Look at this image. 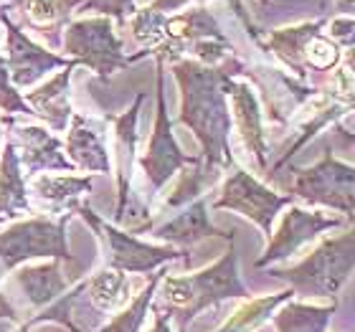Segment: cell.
<instances>
[{
  "label": "cell",
  "mask_w": 355,
  "mask_h": 332,
  "mask_svg": "<svg viewBox=\"0 0 355 332\" xmlns=\"http://www.w3.org/2000/svg\"><path fill=\"white\" fill-rule=\"evenodd\" d=\"M304 61H307V69H315V71H335L343 61V49L335 41L325 36V30L315 36L307 46V53H304Z\"/></svg>",
  "instance_id": "30"
},
{
  "label": "cell",
  "mask_w": 355,
  "mask_h": 332,
  "mask_svg": "<svg viewBox=\"0 0 355 332\" xmlns=\"http://www.w3.org/2000/svg\"><path fill=\"white\" fill-rule=\"evenodd\" d=\"M0 134H3V132H0Z\"/></svg>",
  "instance_id": "39"
},
{
  "label": "cell",
  "mask_w": 355,
  "mask_h": 332,
  "mask_svg": "<svg viewBox=\"0 0 355 332\" xmlns=\"http://www.w3.org/2000/svg\"><path fill=\"white\" fill-rule=\"evenodd\" d=\"M244 61L236 56L206 67L196 59L173 61V76L180 87V114L178 122L191 127L196 140L200 142V170L214 180L221 177L223 170L234 168L229 134H231V112L226 87L234 76L244 71Z\"/></svg>",
  "instance_id": "1"
},
{
  "label": "cell",
  "mask_w": 355,
  "mask_h": 332,
  "mask_svg": "<svg viewBox=\"0 0 355 332\" xmlns=\"http://www.w3.org/2000/svg\"><path fill=\"white\" fill-rule=\"evenodd\" d=\"M355 272V226L340 236L325 238L310 256L287 269H272L274 279L287 281L295 295L333 297Z\"/></svg>",
  "instance_id": "3"
},
{
  "label": "cell",
  "mask_w": 355,
  "mask_h": 332,
  "mask_svg": "<svg viewBox=\"0 0 355 332\" xmlns=\"http://www.w3.org/2000/svg\"><path fill=\"white\" fill-rule=\"evenodd\" d=\"M335 310L338 299L333 304H307L289 299L274 315V325L279 332H327Z\"/></svg>",
  "instance_id": "22"
},
{
  "label": "cell",
  "mask_w": 355,
  "mask_h": 332,
  "mask_svg": "<svg viewBox=\"0 0 355 332\" xmlns=\"http://www.w3.org/2000/svg\"><path fill=\"white\" fill-rule=\"evenodd\" d=\"M3 122L13 134V145L21 148V165L28 175H38L44 170H61V173L74 170V163L67 157L59 137H53L49 130L38 125H23L13 117H6Z\"/></svg>",
  "instance_id": "13"
},
{
  "label": "cell",
  "mask_w": 355,
  "mask_h": 332,
  "mask_svg": "<svg viewBox=\"0 0 355 332\" xmlns=\"http://www.w3.org/2000/svg\"><path fill=\"white\" fill-rule=\"evenodd\" d=\"M333 8L338 15H348L355 18V0H333Z\"/></svg>",
  "instance_id": "35"
},
{
  "label": "cell",
  "mask_w": 355,
  "mask_h": 332,
  "mask_svg": "<svg viewBox=\"0 0 355 332\" xmlns=\"http://www.w3.org/2000/svg\"><path fill=\"white\" fill-rule=\"evenodd\" d=\"M160 241H168V244H175V246H193L203 241V238H226L229 241L234 234H226V231L216 229L211 218H208V203L206 198H196L191 206L180 211L175 218L171 221H165L163 226H157L155 234Z\"/></svg>",
  "instance_id": "17"
},
{
  "label": "cell",
  "mask_w": 355,
  "mask_h": 332,
  "mask_svg": "<svg viewBox=\"0 0 355 332\" xmlns=\"http://www.w3.org/2000/svg\"><path fill=\"white\" fill-rule=\"evenodd\" d=\"M64 51L82 67L110 79L114 71L130 67L135 61L150 56L148 51H137L135 56H125L122 38L114 33L110 18H87V21L69 23L67 36H64Z\"/></svg>",
  "instance_id": "6"
},
{
  "label": "cell",
  "mask_w": 355,
  "mask_h": 332,
  "mask_svg": "<svg viewBox=\"0 0 355 332\" xmlns=\"http://www.w3.org/2000/svg\"><path fill=\"white\" fill-rule=\"evenodd\" d=\"M295 297L292 289H284V292H277V295H266L259 299H249L246 304H241L231 320L223 327H218L216 332H252L259 325H264L266 320L272 317L274 310L282 307L284 302H289Z\"/></svg>",
  "instance_id": "24"
},
{
  "label": "cell",
  "mask_w": 355,
  "mask_h": 332,
  "mask_svg": "<svg viewBox=\"0 0 355 332\" xmlns=\"http://www.w3.org/2000/svg\"><path fill=\"white\" fill-rule=\"evenodd\" d=\"M200 163V160H198ZM216 180L211 175H206L203 170H200V165H193V170H185L183 175H180V183L173 188V193L168 195V200H165V206L168 208H180V206H188L191 200H196L200 195V193L206 191V188H211Z\"/></svg>",
  "instance_id": "29"
},
{
  "label": "cell",
  "mask_w": 355,
  "mask_h": 332,
  "mask_svg": "<svg viewBox=\"0 0 355 332\" xmlns=\"http://www.w3.org/2000/svg\"><path fill=\"white\" fill-rule=\"evenodd\" d=\"M0 23L6 26L8 33V71H10V82L15 87H31L36 84L41 76H46L53 69H67L76 67V61L61 59L59 53L46 51L44 46H38L36 41H31L18 23H13L6 15V10H0Z\"/></svg>",
  "instance_id": "12"
},
{
  "label": "cell",
  "mask_w": 355,
  "mask_h": 332,
  "mask_svg": "<svg viewBox=\"0 0 355 332\" xmlns=\"http://www.w3.org/2000/svg\"><path fill=\"white\" fill-rule=\"evenodd\" d=\"M0 110L8 114H33L26 99L18 94V89L10 84V71H8L6 59L0 56Z\"/></svg>",
  "instance_id": "32"
},
{
  "label": "cell",
  "mask_w": 355,
  "mask_h": 332,
  "mask_svg": "<svg viewBox=\"0 0 355 332\" xmlns=\"http://www.w3.org/2000/svg\"><path fill=\"white\" fill-rule=\"evenodd\" d=\"M295 198L292 195H282V193L272 191L269 185L246 173L244 168H231V175L226 177V183L221 188V195L214 200L216 211H234L249 218L252 223L259 226L264 236H272L274 218L284 206H292Z\"/></svg>",
  "instance_id": "8"
},
{
  "label": "cell",
  "mask_w": 355,
  "mask_h": 332,
  "mask_svg": "<svg viewBox=\"0 0 355 332\" xmlns=\"http://www.w3.org/2000/svg\"><path fill=\"white\" fill-rule=\"evenodd\" d=\"M191 3V0H153L148 8H153V10H157V13L163 15H171L175 13V10H180V8H185Z\"/></svg>",
  "instance_id": "34"
},
{
  "label": "cell",
  "mask_w": 355,
  "mask_h": 332,
  "mask_svg": "<svg viewBox=\"0 0 355 332\" xmlns=\"http://www.w3.org/2000/svg\"><path fill=\"white\" fill-rule=\"evenodd\" d=\"M127 295H130V281L117 269H104L87 279V299L99 312L119 307L122 302H127Z\"/></svg>",
  "instance_id": "25"
},
{
  "label": "cell",
  "mask_w": 355,
  "mask_h": 332,
  "mask_svg": "<svg viewBox=\"0 0 355 332\" xmlns=\"http://www.w3.org/2000/svg\"><path fill=\"white\" fill-rule=\"evenodd\" d=\"M23 332H26V330H23Z\"/></svg>",
  "instance_id": "40"
},
{
  "label": "cell",
  "mask_w": 355,
  "mask_h": 332,
  "mask_svg": "<svg viewBox=\"0 0 355 332\" xmlns=\"http://www.w3.org/2000/svg\"><path fill=\"white\" fill-rule=\"evenodd\" d=\"M338 134H340V137H343V140H345V142H353V145H355V132H350V130H345V127H343V125H338Z\"/></svg>",
  "instance_id": "38"
},
{
  "label": "cell",
  "mask_w": 355,
  "mask_h": 332,
  "mask_svg": "<svg viewBox=\"0 0 355 332\" xmlns=\"http://www.w3.org/2000/svg\"><path fill=\"white\" fill-rule=\"evenodd\" d=\"M64 150L74 168L89 170V173H110L112 170L104 137L89 125V119L79 117V114H74L69 122V137Z\"/></svg>",
  "instance_id": "19"
},
{
  "label": "cell",
  "mask_w": 355,
  "mask_h": 332,
  "mask_svg": "<svg viewBox=\"0 0 355 332\" xmlns=\"http://www.w3.org/2000/svg\"><path fill=\"white\" fill-rule=\"evenodd\" d=\"M327 26V18H318V21H307L300 23V26H284V28L269 30L264 36V41H259L261 49L272 51L277 59L289 67V71H295L300 79L307 76V61H304V53H307V46L315 36H320Z\"/></svg>",
  "instance_id": "16"
},
{
  "label": "cell",
  "mask_w": 355,
  "mask_h": 332,
  "mask_svg": "<svg viewBox=\"0 0 355 332\" xmlns=\"http://www.w3.org/2000/svg\"><path fill=\"white\" fill-rule=\"evenodd\" d=\"M76 10L79 13H99L104 18H114L119 26H125L127 18L137 10V0H82Z\"/></svg>",
  "instance_id": "31"
},
{
  "label": "cell",
  "mask_w": 355,
  "mask_h": 332,
  "mask_svg": "<svg viewBox=\"0 0 355 332\" xmlns=\"http://www.w3.org/2000/svg\"><path fill=\"white\" fill-rule=\"evenodd\" d=\"M150 332H173L171 330V317L165 315L163 310H157V315H155V325H153V330Z\"/></svg>",
  "instance_id": "36"
},
{
  "label": "cell",
  "mask_w": 355,
  "mask_h": 332,
  "mask_svg": "<svg viewBox=\"0 0 355 332\" xmlns=\"http://www.w3.org/2000/svg\"><path fill=\"white\" fill-rule=\"evenodd\" d=\"M94 185L92 175H38L33 180V191L41 200L56 208L74 211L82 195H87Z\"/></svg>",
  "instance_id": "23"
},
{
  "label": "cell",
  "mask_w": 355,
  "mask_h": 332,
  "mask_svg": "<svg viewBox=\"0 0 355 332\" xmlns=\"http://www.w3.org/2000/svg\"><path fill=\"white\" fill-rule=\"evenodd\" d=\"M67 272H61L59 261L51 264H38V266H23L15 274V284L23 292V297L28 299L31 307H46L53 302L59 295H64L69 287Z\"/></svg>",
  "instance_id": "20"
},
{
  "label": "cell",
  "mask_w": 355,
  "mask_h": 332,
  "mask_svg": "<svg viewBox=\"0 0 355 332\" xmlns=\"http://www.w3.org/2000/svg\"><path fill=\"white\" fill-rule=\"evenodd\" d=\"M74 67H67L64 71L41 84L38 89L26 94V104H28L33 114L49 122L53 130H67L74 112H71V102H69V79H71Z\"/></svg>",
  "instance_id": "18"
},
{
  "label": "cell",
  "mask_w": 355,
  "mask_h": 332,
  "mask_svg": "<svg viewBox=\"0 0 355 332\" xmlns=\"http://www.w3.org/2000/svg\"><path fill=\"white\" fill-rule=\"evenodd\" d=\"M71 216H74V211H69L61 221L28 218V221H21L10 229L0 231V261H3V266L15 269L21 261L36 256L61 259L64 264L74 266L76 259L71 256L67 241V221Z\"/></svg>",
  "instance_id": "7"
},
{
  "label": "cell",
  "mask_w": 355,
  "mask_h": 332,
  "mask_svg": "<svg viewBox=\"0 0 355 332\" xmlns=\"http://www.w3.org/2000/svg\"><path fill=\"white\" fill-rule=\"evenodd\" d=\"M165 61H157V107H155V125L150 134L148 150L140 157V168L145 170V177L153 191H160L180 168L188 165H198L200 157L185 155L173 132V119L168 114V104H165Z\"/></svg>",
  "instance_id": "10"
},
{
  "label": "cell",
  "mask_w": 355,
  "mask_h": 332,
  "mask_svg": "<svg viewBox=\"0 0 355 332\" xmlns=\"http://www.w3.org/2000/svg\"><path fill=\"white\" fill-rule=\"evenodd\" d=\"M28 211L26 173H23L13 140H8L3 148V160H0V221L15 218L18 213H28Z\"/></svg>",
  "instance_id": "21"
},
{
  "label": "cell",
  "mask_w": 355,
  "mask_h": 332,
  "mask_svg": "<svg viewBox=\"0 0 355 332\" xmlns=\"http://www.w3.org/2000/svg\"><path fill=\"white\" fill-rule=\"evenodd\" d=\"M163 299L168 307V317L175 320L180 332L191 325V320L206 307L221 304L226 299H246L249 289L239 274V251L234 236L229 238V251L208 269L196 274H165L163 277Z\"/></svg>",
  "instance_id": "2"
},
{
  "label": "cell",
  "mask_w": 355,
  "mask_h": 332,
  "mask_svg": "<svg viewBox=\"0 0 355 332\" xmlns=\"http://www.w3.org/2000/svg\"><path fill=\"white\" fill-rule=\"evenodd\" d=\"M325 36L330 41L340 46V49H350L355 46V18H348V15H335L333 21L327 18V26H325Z\"/></svg>",
  "instance_id": "33"
},
{
  "label": "cell",
  "mask_w": 355,
  "mask_h": 332,
  "mask_svg": "<svg viewBox=\"0 0 355 332\" xmlns=\"http://www.w3.org/2000/svg\"><path fill=\"white\" fill-rule=\"evenodd\" d=\"M23 10L31 26L36 28H59L71 18L82 0H10Z\"/></svg>",
  "instance_id": "26"
},
{
  "label": "cell",
  "mask_w": 355,
  "mask_h": 332,
  "mask_svg": "<svg viewBox=\"0 0 355 332\" xmlns=\"http://www.w3.org/2000/svg\"><path fill=\"white\" fill-rule=\"evenodd\" d=\"M74 213L82 216L84 221H87L96 234H102L104 241L110 244V266L122 274L125 272H130V274L155 272V269H160V266L165 264V261H173V259L183 256V251L180 249L145 244V241H140V238L132 236V234H127V231L107 223L104 218H99V216L89 208L87 200H79V203H76Z\"/></svg>",
  "instance_id": "9"
},
{
  "label": "cell",
  "mask_w": 355,
  "mask_h": 332,
  "mask_svg": "<svg viewBox=\"0 0 355 332\" xmlns=\"http://www.w3.org/2000/svg\"><path fill=\"white\" fill-rule=\"evenodd\" d=\"M226 94H229V99H231V114L236 119V127H239V134H241L244 148L252 152L257 168H259L264 175H269V165H266L269 148H266L264 114H261L259 96H257V91L246 82H239L236 76L229 82Z\"/></svg>",
  "instance_id": "14"
},
{
  "label": "cell",
  "mask_w": 355,
  "mask_h": 332,
  "mask_svg": "<svg viewBox=\"0 0 355 332\" xmlns=\"http://www.w3.org/2000/svg\"><path fill=\"white\" fill-rule=\"evenodd\" d=\"M343 61H345V69H348L350 74L355 76V46L345 49V53H343Z\"/></svg>",
  "instance_id": "37"
},
{
  "label": "cell",
  "mask_w": 355,
  "mask_h": 332,
  "mask_svg": "<svg viewBox=\"0 0 355 332\" xmlns=\"http://www.w3.org/2000/svg\"><path fill=\"white\" fill-rule=\"evenodd\" d=\"M295 177L289 195L310 206L333 208L353 221L355 216V165L343 163L325 148L322 157L310 168H292Z\"/></svg>",
  "instance_id": "5"
},
{
  "label": "cell",
  "mask_w": 355,
  "mask_h": 332,
  "mask_svg": "<svg viewBox=\"0 0 355 332\" xmlns=\"http://www.w3.org/2000/svg\"><path fill=\"white\" fill-rule=\"evenodd\" d=\"M231 51L234 46L223 33L218 18L211 13V8L200 6L165 18V41L153 51V56L173 64L183 59V53H193L198 64L218 67L229 59Z\"/></svg>",
  "instance_id": "4"
},
{
  "label": "cell",
  "mask_w": 355,
  "mask_h": 332,
  "mask_svg": "<svg viewBox=\"0 0 355 332\" xmlns=\"http://www.w3.org/2000/svg\"><path fill=\"white\" fill-rule=\"evenodd\" d=\"M145 102V91L135 96L132 107L125 112V114H119V117H107V122L114 125V137H117V148H119V173H117V211H114V221L122 223L125 221V213H127V206H130V183H132V168H135V152H137V140H140V134H137V119H140V107Z\"/></svg>",
  "instance_id": "15"
},
{
  "label": "cell",
  "mask_w": 355,
  "mask_h": 332,
  "mask_svg": "<svg viewBox=\"0 0 355 332\" xmlns=\"http://www.w3.org/2000/svg\"><path fill=\"white\" fill-rule=\"evenodd\" d=\"M165 18L168 15L157 13L153 8H140L135 10L132 23H130V30H132V38L142 46V51H148L153 56L157 46L165 41Z\"/></svg>",
  "instance_id": "28"
},
{
  "label": "cell",
  "mask_w": 355,
  "mask_h": 332,
  "mask_svg": "<svg viewBox=\"0 0 355 332\" xmlns=\"http://www.w3.org/2000/svg\"><path fill=\"white\" fill-rule=\"evenodd\" d=\"M165 274H168L165 269L163 272L153 274V279L148 281V287L135 297L132 304H130L122 315H117V317L112 320L110 325L99 327L96 332H140L142 322H145V315H148L150 304H153V299H155V292H157V287H160V281H163Z\"/></svg>",
  "instance_id": "27"
},
{
  "label": "cell",
  "mask_w": 355,
  "mask_h": 332,
  "mask_svg": "<svg viewBox=\"0 0 355 332\" xmlns=\"http://www.w3.org/2000/svg\"><path fill=\"white\" fill-rule=\"evenodd\" d=\"M343 218L338 216H327L320 211H307L300 206H289L284 218H282L279 229L272 231V241L266 246V251L257 259V269L269 266L274 261H284V259L295 256L297 251L304 244H310L320 234H325L330 229H340Z\"/></svg>",
  "instance_id": "11"
}]
</instances>
